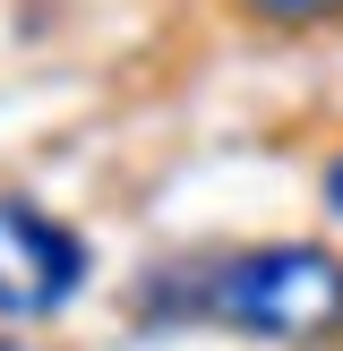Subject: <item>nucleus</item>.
<instances>
[{"label": "nucleus", "mask_w": 343, "mask_h": 351, "mask_svg": "<svg viewBox=\"0 0 343 351\" xmlns=\"http://www.w3.org/2000/svg\"><path fill=\"white\" fill-rule=\"evenodd\" d=\"M206 317L240 326L257 343H326L343 335V257L309 249V240L240 249L206 266Z\"/></svg>", "instance_id": "f257e3e1"}, {"label": "nucleus", "mask_w": 343, "mask_h": 351, "mask_svg": "<svg viewBox=\"0 0 343 351\" xmlns=\"http://www.w3.org/2000/svg\"><path fill=\"white\" fill-rule=\"evenodd\" d=\"M86 283V240L34 197H0V317L34 326Z\"/></svg>", "instance_id": "f03ea898"}, {"label": "nucleus", "mask_w": 343, "mask_h": 351, "mask_svg": "<svg viewBox=\"0 0 343 351\" xmlns=\"http://www.w3.org/2000/svg\"><path fill=\"white\" fill-rule=\"evenodd\" d=\"M249 9H266V17H335L343 0H249Z\"/></svg>", "instance_id": "7ed1b4c3"}, {"label": "nucleus", "mask_w": 343, "mask_h": 351, "mask_svg": "<svg viewBox=\"0 0 343 351\" xmlns=\"http://www.w3.org/2000/svg\"><path fill=\"white\" fill-rule=\"evenodd\" d=\"M326 206L343 215V146H335V163H326Z\"/></svg>", "instance_id": "20e7f679"}, {"label": "nucleus", "mask_w": 343, "mask_h": 351, "mask_svg": "<svg viewBox=\"0 0 343 351\" xmlns=\"http://www.w3.org/2000/svg\"><path fill=\"white\" fill-rule=\"evenodd\" d=\"M0 351H26V343H0Z\"/></svg>", "instance_id": "39448f33"}]
</instances>
